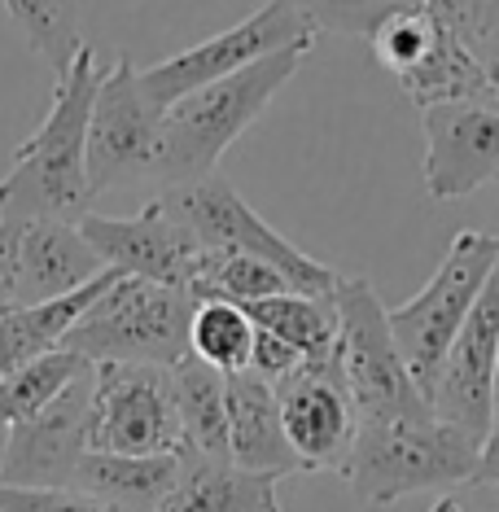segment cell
<instances>
[{
	"label": "cell",
	"mask_w": 499,
	"mask_h": 512,
	"mask_svg": "<svg viewBox=\"0 0 499 512\" xmlns=\"http://www.w3.org/2000/svg\"><path fill=\"white\" fill-rule=\"evenodd\" d=\"M246 311H250V320L259 324V329L285 337V342L298 346L311 364L333 359V351H338V302L333 298L285 289V294L246 302Z\"/></svg>",
	"instance_id": "obj_23"
},
{
	"label": "cell",
	"mask_w": 499,
	"mask_h": 512,
	"mask_svg": "<svg viewBox=\"0 0 499 512\" xmlns=\"http://www.w3.org/2000/svg\"><path fill=\"white\" fill-rule=\"evenodd\" d=\"M18 228L22 219L0 215V307L14 302V259H18Z\"/></svg>",
	"instance_id": "obj_32"
},
{
	"label": "cell",
	"mask_w": 499,
	"mask_h": 512,
	"mask_svg": "<svg viewBox=\"0 0 499 512\" xmlns=\"http://www.w3.org/2000/svg\"><path fill=\"white\" fill-rule=\"evenodd\" d=\"M14 27L27 36V44L49 62L53 79L71 66L79 53V0H5Z\"/></svg>",
	"instance_id": "obj_26"
},
{
	"label": "cell",
	"mask_w": 499,
	"mask_h": 512,
	"mask_svg": "<svg viewBox=\"0 0 499 512\" xmlns=\"http://www.w3.org/2000/svg\"><path fill=\"white\" fill-rule=\"evenodd\" d=\"M101 75H106V62H97V49L79 44L71 66L53 79V106L44 123L18 145L14 167L0 180V215L5 219L88 215V119Z\"/></svg>",
	"instance_id": "obj_1"
},
{
	"label": "cell",
	"mask_w": 499,
	"mask_h": 512,
	"mask_svg": "<svg viewBox=\"0 0 499 512\" xmlns=\"http://www.w3.org/2000/svg\"><path fill=\"white\" fill-rule=\"evenodd\" d=\"M447 27H456L469 44H482L486 31H482V18H486V0H425Z\"/></svg>",
	"instance_id": "obj_31"
},
{
	"label": "cell",
	"mask_w": 499,
	"mask_h": 512,
	"mask_svg": "<svg viewBox=\"0 0 499 512\" xmlns=\"http://www.w3.org/2000/svg\"><path fill=\"white\" fill-rule=\"evenodd\" d=\"M482 442L443 421L438 412L399 421H359L342 482L359 504H399L403 495L456 491L478 482Z\"/></svg>",
	"instance_id": "obj_3"
},
{
	"label": "cell",
	"mask_w": 499,
	"mask_h": 512,
	"mask_svg": "<svg viewBox=\"0 0 499 512\" xmlns=\"http://www.w3.org/2000/svg\"><path fill=\"white\" fill-rule=\"evenodd\" d=\"M171 372V394L180 412V447L197 456H228V377L206 359L184 355Z\"/></svg>",
	"instance_id": "obj_22"
},
{
	"label": "cell",
	"mask_w": 499,
	"mask_h": 512,
	"mask_svg": "<svg viewBox=\"0 0 499 512\" xmlns=\"http://www.w3.org/2000/svg\"><path fill=\"white\" fill-rule=\"evenodd\" d=\"M92 364L71 346H53L36 359H27L22 368H14L0 381V421L5 425H22L31 416H40L49 403H57L66 394L75 377H84Z\"/></svg>",
	"instance_id": "obj_24"
},
{
	"label": "cell",
	"mask_w": 499,
	"mask_h": 512,
	"mask_svg": "<svg viewBox=\"0 0 499 512\" xmlns=\"http://www.w3.org/2000/svg\"><path fill=\"white\" fill-rule=\"evenodd\" d=\"M482 31H486V40L499 31V0H486V18H482Z\"/></svg>",
	"instance_id": "obj_34"
},
{
	"label": "cell",
	"mask_w": 499,
	"mask_h": 512,
	"mask_svg": "<svg viewBox=\"0 0 499 512\" xmlns=\"http://www.w3.org/2000/svg\"><path fill=\"white\" fill-rule=\"evenodd\" d=\"M399 88L412 97V106H443V101H499L491 62L478 57V44H469L456 27H438L434 44L412 71L399 75Z\"/></svg>",
	"instance_id": "obj_20"
},
{
	"label": "cell",
	"mask_w": 499,
	"mask_h": 512,
	"mask_svg": "<svg viewBox=\"0 0 499 512\" xmlns=\"http://www.w3.org/2000/svg\"><path fill=\"white\" fill-rule=\"evenodd\" d=\"M294 44H316L311 18L298 9V0H263V5L254 9L250 18H241L237 27L219 31V36H206V40L189 44V49L145 66L141 84H145L149 97L167 110L171 101L184 97V92L206 88V84H215V79H228L254 62H263V57L294 49Z\"/></svg>",
	"instance_id": "obj_8"
},
{
	"label": "cell",
	"mask_w": 499,
	"mask_h": 512,
	"mask_svg": "<svg viewBox=\"0 0 499 512\" xmlns=\"http://www.w3.org/2000/svg\"><path fill=\"white\" fill-rule=\"evenodd\" d=\"M491 79H495V97H499V62H491Z\"/></svg>",
	"instance_id": "obj_38"
},
{
	"label": "cell",
	"mask_w": 499,
	"mask_h": 512,
	"mask_svg": "<svg viewBox=\"0 0 499 512\" xmlns=\"http://www.w3.org/2000/svg\"><path fill=\"white\" fill-rule=\"evenodd\" d=\"M114 276H119V267H106L97 281H88L84 289L53 298V302H5L0 307V381L27 364V359L62 346L66 333L75 329V320L106 294V285Z\"/></svg>",
	"instance_id": "obj_19"
},
{
	"label": "cell",
	"mask_w": 499,
	"mask_h": 512,
	"mask_svg": "<svg viewBox=\"0 0 499 512\" xmlns=\"http://www.w3.org/2000/svg\"><path fill=\"white\" fill-rule=\"evenodd\" d=\"M106 272L79 219H22L14 259V302H53Z\"/></svg>",
	"instance_id": "obj_16"
},
{
	"label": "cell",
	"mask_w": 499,
	"mask_h": 512,
	"mask_svg": "<svg viewBox=\"0 0 499 512\" xmlns=\"http://www.w3.org/2000/svg\"><path fill=\"white\" fill-rule=\"evenodd\" d=\"M79 228L97 246L106 267H119L127 276L176 285V289H189V294H193L197 276H202V263H206L202 241L162 206V197H154L145 211L123 215V219L88 211L79 219Z\"/></svg>",
	"instance_id": "obj_11"
},
{
	"label": "cell",
	"mask_w": 499,
	"mask_h": 512,
	"mask_svg": "<svg viewBox=\"0 0 499 512\" xmlns=\"http://www.w3.org/2000/svg\"><path fill=\"white\" fill-rule=\"evenodd\" d=\"M88 447L114 456H162L180 447L171 372L154 364H92Z\"/></svg>",
	"instance_id": "obj_10"
},
{
	"label": "cell",
	"mask_w": 499,
	"mask_h": 512,
	"mask_svg": "<svg viewBox=\"0 0 499 512\" xmlns=\"http://www.w3.org/2000/svg\"><path fill=\"white\" fill-rule=\"evenodd\" d=\"M495 263H499V232L464 228V232H456V241L447 246L443 263H438V272L425 281L421 294L390 311L394 342H399V351L408 359V368H412L425 399L434 394L443 359L451 351V342H456L469 307L478 302L486 276L495 272Z\"/></svg>",
	"instance_id": "obj_6"
},
{
	"label": "cell",
	"mask_w": 499,
	"mask_h": 512,
	"mask_svg": "<svg viewBox=\"0 0 499 512\" xmlns=\"http://www.w3.org/2000/svg\"><path fill=\"white\" fill-rule=\"evenodd\" d=\"M456 512H464V508H460V504H456Z\"/></svg>",
	"instance_id": "obj_40"
},
{
	"label": "cell",
	"mask_w": 499,
	"mask_h": 512,
	"mask_svg": "<svg viewBox=\"0 0 499 512\" xmlns=\"http://www.w3.org/2000/svg\"><path fill=\"white\" fill-rule=\"evenodd\" d=\"M307 53L311 44H294V49H281L246 66V71L215 79V84L193 88L180 101H171L162 110L154 180L162 189H176V184H197L215 176L219 158L232 149V141H241L263 119V110L298 75Z\"/></svg>",
	"instance_id": "obj_2"
},
{
	"label": "cell",
	"mask_w": 499,
	"mask_h": 512,
	"mask_svg": "<svg viewBox=\"0 0 499 512\" xmlns=\"http://www.w3.org/2000/svg\"><path fill=\"white\" fill-rule=\"evenodd\" d=\"M5 447H9V425L0 421V464H5Z\"/></svg>",
	"instance_id": "obj_37"
},
{
	"label": "cell",
	"mask_w": 499,
	"mask_h": 512,
	"mask_svg": "<svg viewBox=\"0 0 499 512\" xmlns=\"http://www.w3.org/2000/svg\"><path fill=\"white\" fill-rule=\"evenodd\" d=\"M429 512H456V495H443V499H438V504L429 508Z\"/></svg>",
	"instance_id": "obj_36"
},
{
	"label": "cell",
	"mask_w": 499,
	"mask_h": 512,
	"mask_svg": "<svg viewBox=\"0 0 499 512\" xmlns=\"http://www.w3.org/2000/svg\"><path fill=\"white\" fill-rule=\"evenodd\" d=\"M499 482V403H495V416H491V429L482 438V460H478V482L473 486H491Z\"/></svg>",
	"instance_id": "obj_33"
},
{
	"label": "cell",
	"mask_w": 499,
	"mask_h": 512,
	"mask_svg": "<svg viewBox=\"0 0 499 512\" xmlns=\"http://www.w3.org/2000/svg\"><path fill=\"white\" fill-rule=\"evenodd\" d=\"M180 473V447L162 456H114V451H88L79 460L75 486L97 495L101 504L119 512H158Z\"/></svg>",
	"instance_id": "obj_21"
},
{
	"label": "cell",
	"mask_w": 499,
	"mask_h": 512,
	"mask_svg": "<svg viewBox=\"0 0 499 512\" xmlns=\"http://www.w3.org/2000/svg\"><path fill=\"white\" fill-rule=\"evenodd\" d=\"M338 302V372L359 407V421H399L425 416L434 403L416 386L408 359L390 329V311L368 276H342L333 289Z\"/></svg>",
	"instance_id": "obj_5"
},
{
	"label": "cell",
	"mask_w": 499,
	"mask_h": 512,
	"mask_svg": "<svg viewBox=\"0 0 499 512\" xmlns=\"http://www.w3.org/2000/svg\"><path fill=\"white\" fill-rule=\"evenodd\" d=\"M162 106L145 92L141 71L127 57L106 66L88 119V189L92 197L136 189L154 180Z\"/></svg>",
	"instance_id": "obj_9"
},
{
	"label": "cell",
	"mask_w": 499,
	"mask_h": 512,
	"mask_svg": "<svg viewBox=\"0 0 499 512\" xmlns=\"http://www.w3.org/2000/svg\"><path fill=\"white\" fill-rule=\"evenodd\" d=\"M254 329L250 311L237 307V302H224V298H202L193 311V324H189V346L197 359H206L211 368L228 372H241L250 368V351H254Z\"/></svg>",
	"instance_id": "obj_25"
},
{
	"label": "cell",
	"mask_w": 499,
	"mask_h": 512,
	"mask_svg": "<svg viewBox=\"0 0 499 512\" xmlns=\"http://www.w3.org/2000/svg\"><path fill=\"white\" fill-rule=\"evenodd\" d=\"M228 456L250 473L289 477L303 473V460L289 447L276 386L259 372H228Z\"/></svg>",
	"instance_id": "obj_17"
},
{
	"label": "cell",
	"mask_w": 499,
	"mask_h": 512,
	"mask_svg": "<svg viewBox=\"0 0 499 512\" xmlns=\"http://www.w3.org/2000/svg\"><path fill=\"white\" fill-rule=\"evenodd\" d=\"M289 447L303 460V473H342L351 442L359 434V407L346 390L338 355L307 364L276 386Z\"/></svg>",
	"instance_id": "obj_14"
},
{
	"label": "cell",
	"mask_w": 499,
	"mask_h": 512,
	"mask_svg": "<svg viewBox=\"0 0 499 512\" xmlns=\"http://www.w3.org/2000/svg\"><path fill=\"white\" fill-rule=\"evenodd\" d=\"M495 372H499V263L486 276L478 302L464 316L456 342L443 359V372L434 381V412L464 429L469 438H486L495 416Z\"/></svg>",
	"instance_id": "obj_12"
},
{
	"label": "cell",
	"mask_w": 499,
	"mask_h": 512,
	"mask_svg": "<svg viewBox=\"0 0 499 512\" xmlns=\"http://www.w3.org/2000/svg\"><path fill=\"white\" fill-rule=\"evenodd\" d=\"M197 298L189 289L141 281V276L119 272L106 285L75 329L66 333L62 346H71L88 364H154V368H176L189 346V324H193Z\"/></svg>",
	"instance_id": "obj_4"
},
{
	"label": "cell",
	"mask_w": 499,
	"mask_h": 512,
	"mask_svg": "<svg viewBox=\"0 0 499 512\" xmlns=\"http://www.w3.org/2000/svg\"><path fill=\"white\" fill-rule=\"evenodd\" d=\"M412 5H421V0H298V9L311 18L316 31L355 36V40H373L381 22Z\"/></svg>",
	"instance_id": "obj_28"
},
{
	"label": "cell",
	"mask_w": 499,
	"mask_h": 512,
	"mask_svg": "<svg viewBox=\"0 0 499 512\" xmlns=\"http://www.w3.org/2000/svg\"><path fill=\"white\" fill-rule=\"evenodd\" d=\"M88 407L92 368L75 377L57 403L22 425H9V447L0 464V482L9 486H75L79 460L88 456Z\"/></svg>",
	"instance_id": "obj_15"
},
{
	"label": "cell",
	"mask_w": 499,
	"mask_h": 512,
	"mask_svg": "<svg viewBox=\"0 0 499 512\" xmlns=\"http://www.w3.org/2000/svg\"><path fill=\"white\" fill-rule=\"evenodd\" d=\"M162 206L202 241V250L268 259L272 267H281L289 276V285H294L298 294L333 298V289L342 281V272H333L329 263L311 259L307 250H298L289 237H281L268 219H259V211H250V202L232 189L224 176H206L197 184L162 189Z\"/></svg>",
	"instance_id": "obj_7"
},
{
	"label": "cell",
	"mask_w": 499,
	"mask_h": 512,
	"mask_svg": "<svg viewBox=\"0 0 499 512\" xmlns=\"http://www.w3.org/2000/svg\"><path fill=\"white\" fill-rule=\"evenodd\" d=\"M289 276L281 267H272L268 259H254V254H211L206 250V263H202V276L193 285V298H224V302H259V298H272V294H285Z\"/></svg>",
	"instance_id": "obj_27"
},
{
	"label": "cell",
	"mask_w": 499,
	"mask_h": 512,
	"mask_svg": "<svg viewBox=\"0 0 499 512\" xmlns=\"http://www.w3.org/2000/svg\"><path fill=\"white\" fill-rule=\"evenodd\" d=\"M495 403H499V372H495Z\"/></svg>",
	"instance_id": "obj_39"
},
{
	"label": "cell",
	"mask_w": 499,
	"mask_h": 512,
	"mask_svg": "<svg viewBox=\"0 0 499 512\" xmlns=\"http://www.w3.org/2000/svg\"><path fill=\"white\" fill-rule=\"evenodd\" d=\"M478 491L486 495V512H499V482H491V486H478Z\"/></svg>",
	"instance_id": "obj_35"
},
{
	"label": "cell",
	"mask_w": 499,
	"mask_h": 512,
	"mask_svg": "<svg viewBox=\"0 0 499 512\" xmlns=\"http://www.w3.org/2000/svg\"><path fill=\"white\" fill-rule=\"evenodd\" d=\"M259 329V324H254ZM311 364V359L298 351V346H289L285 337H276L268 329H259V337H254V351H250V372H259L263 381H272V386H281V381H289L294 372H303Z\"/></svg>",
	"instance_id": "obj_30"
},
{
	"label": "cell",
	"mask_w": 499,
	"mask_h": 512,
	"mask_svg": "<svg viewBox=\"0 0 499 512\" xmlns=\"http://www.w3.org/2000/svg\"><path fill=\"white\" fill-rule=\"evenodd\" d=\"M5 512H119L79 486H9L0 482Z\"/></svg>",
	"instance_id": "obj_29"
},
{
	"label": "cell",
	"mask_w": 499,
	"mask_h": 512,
	"mask_svg": "<svg viewBox=\"0 0 499 512\" xmlns=\"http://www.w3.org/2000/svg\"><path fill=\"white\" fill-rule=\"evenodd\" d=\"M281 477L250 473L232 460L197 456L180 447V473L158 512H281L276 499Z\"/></svg>",
	"instance_id": "obj_18"
},
{
	"label": "cell",
	"mask_w": 499,
	"mask_h": 512,
	"mask_svg": "<svg viewBox=\"0 0 499 512\" xmlns=\"http://www.w3.org/2000/svg\"><path fill=\"white\" fill-rule=\"evenodd\" d=\"M0 512H5V504H0Z\"/></svg>",
	"instance_id": "obj_41"
},
{
	"label": "cell",
	"mask_w": 499,
	"mask_h": 512,
	"mask_svg": "<svg viewBox=\"0 0 499 512\" xmlns=\"http://www.w3.org/2000/svg\"><path fill=\"white\" fill-rule=\"evenodd\" d=\"M425 193L434 202L478 193L499 180V101H443L421 110Z\"/></svg>",
	"instance_id": "obj_13"
}]
</instances>
